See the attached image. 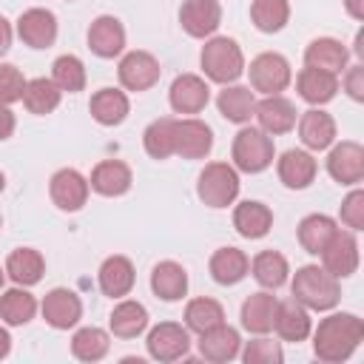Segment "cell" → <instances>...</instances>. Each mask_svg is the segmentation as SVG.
Here are the masks:
<instances>
[{"mask_svg":"<svg viewBox=\"0 0 364 364\" xmlns=\"http://www.w3.org/2000/svg\"><path fill=\"white\" fill-rule=\"evenodd\" d=\"M310 333H313L316 358L327 364H341L358 350L364 338V321L355 313H330Z\"/></svg>","mask_w":364,"mask_h":364,"instance_id":"6da1fadb","label":"cell"},{"mask_svg":"<svg viewBox=\"0 0 364 364\" xmlns=\"http://www.w3.org/2000/svg\"><path fill=\"white\" fill-rule=\"evenodd\" d=\"M341 279H336L330 270H324L321 264H304L293 273L290 282V293L296 301H301L307 310H333L341 299Z\"/></svg>","mask_w":364,"mask_h":364,"instance_id":"7a4b0ae2","label":"cell"},{"mask_svg":"<svg viewBox=\"0 0 364 364\" xmlns=\"http://www.w3.org/2000/svg\"><path fill=\"white\" fill-rule=\"evenodd\" d=\"M199 65L210 82L230 85L245 74V54L233 37H208L199 54Z\"/></svg>","mask_w":364,"mask_h":364,"instance_id":"3957f363","label":"cell"},{"mask_svg":"<svg viewBox=\"0 0 364 364\" xmlns=\"http://www.w3.org/2000/svg\"><path fill=\"white\" fill-rule=\"evenodd\" d=\"M273 156H276L273 136L264 134L262 128L242 125L239 134L233 136L230 159H233V168H236V171H245V173H262V171H267V168L273 165Z\"/></svg>","mask_w":364,"mask_h":364,"instance_id":"277c9868","label":"cell"},{"mask_svg":"<svg viewBox=\"0 0 364 364\" xmlns=\"http://www.w3.org/2000/svg\"><path fill=\"white\" fill-rule=\"evenodd\" d=\"M196 196L213 210L233 205L239 196V171L228 162H208L196 179Z\"/></svg>","mask_w":364,"mask_h":364,"instance_id":"5b68a950","label":"cell"},{"mask_svg":"<svg viewBox=\"0 0 364 364\" xmlns=\"http://www.w3.org/2000/svg\"><path fill=\"white\" fill-rule=\"evenodd\" d=\"M247 77H250V88L253 94H282L290 80H293V71H290V63L284 54L279 51H264L259 57L250 60V68H247Z\"/></svg>","mask_w":364,"mask_h":364,"instance_id":"8992f818","label":"cell"},{"mask_svg":"<svg viewBox=\"0 0 364 364\" xmlns=\"http://www.w3.org/2000/svg\"><path fill=\"white\" fill-rule=\"evenodd\" d=\"M117 77H119V85L125 91H136L139 94V91H148V88H154L159 82L162 68H159V60L151 51L136 48V51L122 54L119 68H117Z\"/></svg>","mask_w":364,"mask_h":364,"instance_id":"52a82bcc","label":"cell"},{"mask_svg":"<svg viewBox=\"0 0 364 364\" xmlns=\"http://www.w3.org/2000/svg\"><path fill=\"white\" fill-rule=\"evenodd\" d=\"M145 347H148V355L154 361H176V358H185L188 350H191V330L182 327V324H176V321H159L156 327L148 330Z\"/></svg>","mask_w":364,"mask_h":364,"instance_id":"ba28073f","label":"cell"},{"mask_svg":"<svg viewBox=\"0 0 364 364\" xmlns=\"http://www.w3.org/2000/svg\"><path fill=\"white\" fill-rule=\"evenodd\" d=\"M213 148V131L196 117L173 119V154L182 159H205Z\"/></svg>","mask_w":364,"mask_h":364,"instance_id":"9c48e42d","label":"cell"},{"mask_svg":"<svg viewBox=\"0 0 364 364\" xmlns=\"http://www.w3.org/2000/svg\"><path fill=\"white\" fill-rule=\"evenodd\" d=\"M327 173L338 185H358L364 179V148L355 139L333 142L327 154Z\"/></svg>","mask_w":364,"mask_h":364,"instance_id":"30bf717a","label":"cell"},{"mask_svg":"<svg viewBox=\"0 0 364 364\" xmlns=\"http://www.w3.org/2000/svg\"><path fill=\"white\" fill-rule=\"evenodd\" d=\"M222 23L219 0H182L179 6V26L193 40H208L216 34Z\"/></svg>","mask_w":364,"mask_h":364,"instance_id":"8fae6325","label":"cell"},{"mask_svg":"<svg viewBox=\"0 0 364 364\" xmlns=\"http://www.w3.org/2000/svg\"><path fill=\"white\" fill-rule=\"evenodd\" d=\"M88 191H91V185H88V179L77 168H60L48 179V196L65 213L80 210L88 202Z\"/></svg>","mask_w":364,"mask_h":364,"instance_id":"7c38bea8","label":"cell"},{"mask_svg":"<svg viewBox=\"0 0 364 364\" xmlns=\"http://www.w3.org/2000/svg\"><path fill=\"white\" fill-rule=\"evenodd\" d=\"M318 256H321V267L330 270L336 279L353 276L358 270V242H355L353 230H341L338 228Z\"/></svg>","mask_w":364,"mask_h":364,"instance_id":"4fadbf2b","label":"cell"},{"mask_svg":"<svg viewBox=\"0 0 364 364\" xmlns=\"http://www.w3.org/2000/svg\"><path fill=\"white\" fill-rule=\"evenodd\" d=\"M40 313H43L46 324H51L54 330H71L82 318V301H80V296L74 290L54 287V290H48L43 296Z\"/></svg>","mask_w":364,"mask_h":364,"instance_id":"5bb4252c","label":"cell"},{"mask_svg":"<svg viewBox=\"0 0 364 364\" xmlns=\"http://www.w3.org/2000/svg\"><path fill=\"white\" fill-rule=\"evenodd\" d=\"M17 37L28 48H51L57 40V17L48 9H26L17 17Z\"/></svg>","mask_w":364,"mask_h":364,"instance_id":"9a60e30c","label":"cell"},{"mask_svg":"<svg viewBox=\"0 0 364 364\" xmlns=\"http://www.w3.org/2000/svg\"><path fill=\"white\" fill-rule=\"evenodd\" d=\"M208 100H210V88H208L205 77H199V74H179L171 82L168 102L176 114H199V111H205Z\"/></svg>","mask_w":364,"mask_h":364,"instance_id":"2e32d148","label":"cell"},{"mask_svg":"<svg viewBox=\"0 0 364 364\" xmlns=\"http://www.w3.org/2000/svg\"><path fill=\"white\" fill-rule=\"evenodd\" d=\"M253 117L259 119V128L264 134H270V136H279V134L293 131L296 128V119H299L296 105L287 97H282V94H270V97L259 100Z\"/></svg>","mask_w":364,"mask_h":364,"instance_id":"e0dca14e","label":"cell"},{"mask_svg":"<svg viewBox=\"0 0 364 364\" xmlns=\"http://www.w3.org/2000/svg\"><path fill=\"white\" fill-rule=\"evenodd\" d=\"M316 171H318L316 156L304 148H290L276 159V173L282 185L290 191H304L316 179Z\"/></svg>","mask_w":364,"mask_h":364,"instance_id":"ac0fdd59","label":"cell"},{"mask_svg":"<svg viewBox=\"0 0 364 364\" xmlns=\"http://www.w3.org/2000/svg\"><path fill=\"white\" fill-rule=\"evenodd\" d=\"M88 48L102 57V60H114L125 51V28L114 14H100L91 26H88Z\"/></svg>","mask_w":364,"mask_h":364,"instance_id":"d6986e66","label":"cell"},{"mask_svg":"<svg viewBox=\"0 0 364 364\" xmlns=\"http://www.w3.org/2000/svg\"><path fill=\"white\" fill-rule=\"evenodd\" d=\"M242 350V338H239V330L230 327V324H216L205 333H199V355L205 361H213V364H225V361H233Z\"/></svg>","mask_w":364,"mask_h":364,"instance_id":"ffe728a7","label":"cell"},{"mask_svg":"<svg viewBox=\"0 0 364 364\" xmlns=\"http://www.w3.org/2000/svg\"><path fill=\"white\" fill-rule=\"evenodd\" d=\"M299 128V139L307 151H327L336 142V119L321 111V108H310L296 119Z\"/></svg>","mask_w":364,"mask_h":364,"instance_id":"44dd1931","label":"cell"},{"mask_svg":"<svg viewBox=\"0 0 364 364\" xmlns=\"http://www.w3.org/2000/svg\"><path fill=\"white\" fill-rule=\"evenodd\" d=\"M273 330L279 333L282 341H304L313 330V321H310V310L296 301V299H287V301H279L276 304V316H273Z\"/></svg>","mask_w":364,"mask_h":364,"instance_id":"7402d4cb","label":"cell"},{"mask_svg":"<svg viewBox=\"0 0 364 364\" xmlns=\"http://www.w3.org/2000/svg\"><path fill=\"white\" fill-rule=\"evenodd\" d=\"M131 182H134V173L125 162L119 159H102L94 165L91 176H88V185L94 193L100 196H122L131 191Z\"/></svg>","mask_w":364,"mask_h":364,"instance_id":"603a6c76","label":"cell"},{"mask_svg":"<svg viewBox=\"0 0 364 364\" xmlns=\"http://www.w3.org/2000/svg\"><path fill=\"white\" fill-rule=\"evenodd\" d=\"M97 282H100V290L111 299H122L131 293L134 282H136V273H134V264L128 256H108L100 270H97Z\"/></svg>","mask_w":364,"mask_h":364,"instance_id":"cb8c5ba5","label":"cell"},{"mask_svg":"<svg viewBox=\"0 0 364 364\" xmlns=\"http://www.w3.org/2000/svg\"><path fill=\"white\" fill-rule=\"evenodd\" d=\"M276 304L279 299L267 290H259V293H250L245 301H242V310H239V318H242V327L253 336H264L273 330V316H276Z\"/></svg>","mask_w":364,"mask_h":364,"instance_id":"d4e9b609","label":"cell"},{"mask_svg":"<svg viewBox=\"0 0 364 364\" xmlns=\"http://www.w3.org/2000/svg\"><path fill=\"white\" fill-rule=\"evenodd\" d=\"M347 57H350L347 46L336 37H316L304 48V65L321 68V71H330V74H341L347 68Z\"/></svg>","mask_w":364,"mask_h":364,"instance_id":"484cf974","label":"cell"},{"mask_svg":"<svg viewBox=\"0 0 364 364\" xmlns=\"http://www.w3.org/2000/svg\"><path fill=\"white\" fill-rule=\"evenodd\" d=\"M233 228L245 239H262L273 228V210L259 199H245L233 208Z\"/></svg>","mask_w":364,"mask_h":364,"instance_id":"4316f807","label":"cell"},{"mask_svg":"<svg viewBox=\"0 0 364 364\" xmlns=\"http://www.w3.org/2000/svg\"><path fill=\"white\" fill-rule=\"evenodd\" d=\"M208 270H210V279H213L216 284L230 287V284H239V282L250 273V259H247L245 250L228 245V247L213 250V256H210V262H208Z\"/></svg>","mask_w":364,"mask_h":364,"instance_id":"83f0119b","label":"cell"},{"mask_svg":"<svg viewBox=\"0 0 364 364\" xmlns=\"http://www.w3.org/2000/svg\"><path fill=\"white\" fill-rule=\"evenodd\" d=\"M88 111H91V117H94L100 125L114 128V125H119V122L128 117L131 102H128V94H125L122 88H111V85H105V88H100V91L91 94Z\"/></svg>","mask_w":364,"mask_h":364,"instance_id":"f1b7e54d","label":"cell"},{"mask_svg":"<svg viewBox=\"0 0 364 364\" xmlns=\"http://www.w3.org/2000/svg\"><path fill=\"white\" fill-rule=\"evenodd\" d=\"M216 108L219 114L228 119V122H236V125H247L253 111H256V94L250 85H225L216 97Z\"/></svg>","mask_w":364,"mask_h":364,"instance_id":"f546056e","label":"cell"},{"mask_svg":"<svg viewBox=\"0 0 364 364\" xmlns=\"http://www.w3.org/2000/svg\"><path fill=\"white\" fill-rule=\"evenodd\" d=\"M151 290L162 301H179L188 293V270L173 259L156 262L151 270Z\"/></svg>","mask_w":364,"mask_h":364,"instance_id":"4dcf8cb0","label":"cell"},{"mask_svg":"<svg viewBox=\"0 0 364 364\" xmlns=\"http://www.w3.org/2000/svg\"><path fill=\"white\" fill-rule=\"evenodd\" d=\"M296 88H299V97L310 105H324L336 97L338 91V74H330V71H321V68H310L304 65L296 77Z\"/></svg>","mask_w":364,"mask_h":364,"instance_id":"1f68e13d","label":"cell"},{"mask_svg":"<svg viewBox=\"0 0 364 364\" xmlns=\"http://www.w3.org/2000/svg\"><path fill=\"white\" fill-rule=\"evenodd\" d=\"M108 327H111V333L117 338H136V336H142L148 330V310H145V304L136 301V299H125L122 296V301L108 316Z\"/></svg>","mask_w":364,"mask_h":364,"instance_id":"d6a6232c","label":"cell"},{"mask_svg":"<svg viewBox=\"0 0 364 364\" xmlns=\"http://www.w3.org/2000/svg\"><path fill=\"white\" fill-rule=\"evenodd\" d=\"M43 273H46V259L34 247H17L6 256V276L20 287L37 284L43 279Z\"/></svg>","mask_w":364,"mask_h":364,"instance_id":"836d02e7","label":"cell"},{"mask_svg":"<svg viewBox=\"0 0 364 364\" xmlns=\"http://www.w3.org/2000/svg\"><path fill=\"white\" fill-rule=\"evenodd\" d=\"M336 230H338V225H336L333 216H327V213H310V216H304V219L299 222L296 236H299V245H301L310 256H318V253L324 250V245L333 239Z\"/></svg>","mask_w":364,"mask_h":364,"instance_id":"e575fe53","label":"cell"},{"mask_svg":"<svg viewBox=\"0 0 364 364\" xmlns=\"http://www.w3.org/2000/svg\"><path fill=\"white\" fill-rule=\"evenodd\" d=\"M37 313V299L26 290V287H9L0 293V318L9 327H23L34 318Z\"/></svg>","mask_w":364,"mask_h":364,"instance_id":"d590c367","label":"cell"},{"mask_svg":"<svg viewBox=\"0 0 364 364\" xmlns=\"http://www.w3.org/2000/svg\"><path fill=\"white\" fill-rule=\"evenodd\" d=\"M250 273H253V279H256L262 287L276 290V287H282V284L287 282L290 264H287V259H284L279 250H262V253L253 256Z\"/></svg>","mask_w":364,"mask_h":364,"instance_id":"8d00e7d4","label":"cell"},{"mask_svg":"<svg viewBox=\"0 0 364 364\" xmlns=\"http://www.w3.org/2000/svg\"><path fill=\"white\" fill-rule=\"evenodd\" d=\"M108 350H111V336H108L102 327H94V324H91V327H80V330L71 336V355H74L77 361L94 364V361L105 358Z\"/></svg>","mask_w":364,"mask_h":364,"instance_id":"74e56055","label":"cell"},{"mask_svg":"<svg viewBox=\"0 0 364 364\" xmlns=\"http://www.w3.org/2000/svg\"><path fill=\"white\" fill-rule=\"evenodd\" d=\"M60 97H63V91L54 85L51 77H34V80L26 82L23 105H26L28 114L46 117V114H51V111L60 105Z\"/></svg>","mask_w":364,"mask_h":364,"instance_id":"f35d334b","label":"cell"},{"mask_svg":"<svg viewBox=\"0 0 364 364\" xmlns=\"http://www.w3.org/2000/svg\"><path fill=\"white\" fill-rule=\"evenodd\" d=\"M222 321H225V307L210 296H199V299H191L185 304V327L196 336L222 324Z\"/></svg>","mask_w":364,"mask_h":364,"instance_id":"ab89813d","label":"cell"},{"mask_svg":"<svg viewBox=\"0 0 364 364\" xmlns=\"http://www.w3.org/2000/svg\"><path fill=\"white\" fill-rule=\"evenodd\" d=\"M250 20L262 34H276L290 20V3L287 0H253Z\"/></svg>","mask_w":364,"mask_h":364,"instance_id":"60d3db41","label":"cell"},{"mask_svg":"<svg viewBox=\"0 0 364 364\" xmlns=\"http://www.w3.org/2000/svg\"><path fill=\"white\" fill-rule=\"evenodd\" d=\"M142 148L151 159L173 156V117H159L142 131Z\"/></svg>","mask_w":364,"mask_h":364,"instance_id":"b9f144b4","label":"cell"},{"mask_svg":"<svg viewBox=\"0 0 364 364\" xmlns=\"http://www.w3.org/2000/svg\"><path fill=\"white\" fill-rule=\"evenodd\" d=\"M51 80L60 91H68V94H77L85 88V65L77 54H63L54 60L51 65Z\"/></svg>","mask_w":364,"mask_h":364,"instance_id":"7bdbcfd3","label":"cell"},{"mask_svg":"<svg viewBox=\"0 0 364 364\" xmlns=\"http://www.w3.org/2000/svg\"><path fill=\"white\" fill-rule=\"evenodd\" d=\"M239 355H242L245 364H282V361H284L282 344L273 341V338H267V333L250 338V341L245 344V350H239Z\"/></svg>","mask_w":364,"mask_h":364,"instance_id":"ee69618b","label":"cell"},{"mask_svg":"<svg viewBox=\"0 0 364 364\" xmlns=\"http://www.w3.org/2000/svg\"><path fill=\"white\" fill-rule=\"evenodd\" d=\"M26 77L17 65L11 63H0V102L3 105H11V102H20L23 100V91H26Z\"/></svg>","mask_w":364,"mask_h":364,"instance_id":"f6af8a7d","label":"cell"},{"mask_svg":"<svg viewBox=\"0 0 364 364\" xmlns=\"http://www.w3.org/2000/svg\"><path fill=\"white\" fill-rule=\"evenodd\" d=\"M338 216L350 230H364V191L361 188L353 185V191L341 202V213Z\"/></svg>","mask_w":364,"mask_h":364,"instance_id":"bcb514c9","label":"cell"},{"mask_svg":"<svg viewBox=\"0 0 364 364\" xmlns=\"http://www.w3.org/2000/svg\"><path fill=\"white\" fill-rule=\"evenodd\" d=\"M341 85L350 94V100L364 102V65L361 63L358 65H350L347 74H344V80H341Z\"/></svg>","mask_w":364,"mask_h":364,"instance_id":"7dc6e473","label":"cell"},{"mask_svg":"<svg viewBox=\"0 0 364 364\" xmlns=\"http://www.w3.org/2000/svg\"><path fill=\"white\" fill-rule=\"evenodd\" d=\"M14 128H17V119H14L11 108L0 102V142H3V139H9V136L14 134Z\"/></svg>","mask_w":364,"mask_h":364,"instance_id":"c3c4849f","label":"cell"},{"mask_svg":"<svg viewBox=\"0 0 364 364\" xmlns=\"http://www.w3.org/2000/svg\"><path fill=\"white\" fill-rule=\"evenodd\" d=\"M11 37H14L11 23L0 14V57H3V54H9V48H11Z\"/></svg>","mask_w":364,"mask_h":364,"instance_id":"681fc988","label":"cell"},{"mask_svg":"<svg viewBox=\"0 0 364 364\" xmlns=\"http://www.w3.org/2000/svg\"><path fill=\"white\" fill-rule=\"evenodd\" d=\"M344 9L353 20H364V0H344Z\"/></svg>","mask_w":364,"mask_h":364,"instance_id":"f907efd6","label":"cell"},{"mask_svg":"<svg viewBox=\"0 0 364 364\" xmlns=\"http://www.w3.org/2000/svg\"><path fill=\"white\" fill-rule=\"evenodd\" d=\"M9 353H11V336H9V330L0 324V361H3Z\"/></svg>","mask_w":364,"mask_h":364,"instance_id":"816d5d0a","label":"cell"},{"mask_svg":"<svg viewBox=\"0 0 364 364\" xmlns=\"http://www.w3.org/2000/svg\"><path fill=\"white\" fill-rule=\"evenodd\" d=\"M353 51H355V57H364V31L355 34V46H353Z\"/></svg>","mask_w":364,"mask_h":364,"instance_id":"f5cc1de1","label":"cell"},{"mask_svg":"<svg viewBox=\"0 0 364 364\" xmlns=\"http://www.w3.org/2000/svg\"><path fill=\"white\" fill-rule=\"evenodd\" d=\"M3 188H6V176H3V171H0V193H3Z\"/></svg>","mask_w":364,"mask_h":364,"instance_id":"db71d44e","label":"cell"},{"mask_svg":"<svg viewBox=\"0 0 364 364\" xmlns=\"http://www.w3.org/2000/svg\"><path fill=\"white\" fill-rule=\"evenodd\" d=\"M3 279H6V267H0V287H3Z\"/></svg>","mask_w":364,"mask_h":364,"instance_id":"11a10c76","label":"cell"},{"mask_svg":"<svg viewBox=\"0 0 364 364\" xmlns=\"http://www.w3.org/2000/svg\"><path fill=\"white\" fill-rule=\"evenodd\" d=\"M0 225H3V219H0Z\"/></svg>","mask_w":364,"mask_h":364,"instance_id":"9f6ffc18","label":"cell"},{"mask_svg":"<svg viewBox=\"0 0 364 364\" xmlns=\"http://www.w3.org/2000/svg\"><path fill=\"white\" fill-rule=\"evenodd\" d=\"M68 3H71V0H68Z\"/></svg>","mask_w":364,"mask_h":364,"instance_id":"6f0895ef","label":"cell"}]
</instances>
